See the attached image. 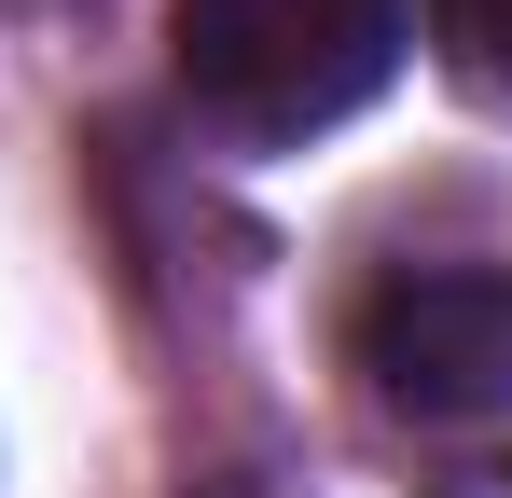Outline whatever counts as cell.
<instances>
[{
    "instance_id": "obj_1",
    "label": "cell",
    "mask_w": 512,
    "mask_h": 498,
    "mask_svg": "<svg viewBox=\"0 0 512 498\" xmlns=\"http://www.w3.org/2000/svg\"><path fill=\"white\" fill-rule=\"evenodd\" d=\"M167 42H180V83H194L208 125L319 139V125L388 97L402 42H416V0H180Z\"/></svg>"
},
{
    "instance_id": "obj_2",
    "label": "cell",
    "mask_w": 512,
    "mask_h": 498,
    "mask_svg": "<svg viewBox=\"0 0 512 498\" xmlns=\"http://www.w3.org/2000/svg\"><path fill=\"white\" fill-rule=\"evenodd\" d=\"M360 374H374L402 415H429V429L512 415V277L499 263L388 277V291L360 305Z\"/></svg>"
},
{
    "instance_id": "obj_3",
    "label": "cell",
    "mask_w": 512,
    "mask_h": 498,
    "mask_svg": "<svg viewBox=\"0 0 512 498\" xmlns=\"http://www.w3.org/2000/svg\"><path fill=\"white\" fill-rule=\"evenodd\" d=\"M429 56L457 70V97L512 111V0H429Z\"/></svg>"
}]
</instances>
